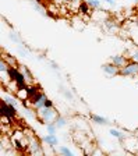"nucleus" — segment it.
<instances>
[{
	"label": "nucleus",
	"instance_id": "423d86ee",
	"mask_svg": "<svg viewBox=\"0 0 138 156\" xmlns=\"http://www.w3.org/2000/svg\"><path fill=\"white\" fill-rule=\"evenodd\" d=\"M102 71L105 73L106 75H109V77L120 75V68L116 67V66L113 64L112 62H109V63H105V64H102Z\"/></svg>",
	"mask_w": 138,
	"mask_h": 156
},
{
	"label": "nucleus",
	"instance_id": "4be33fe9",
	"mask_svg": "<svg viewBox=\"0 0 138 156\" xmlns=\"http://www.w3.org/2000/svg\"><path fill=\"white\" fill-rule=\"evenodd\" d=\"M87 2L91 6V9H101V4H102V0H87Z\"/></svg>",
	"mask_w": 138,
	"mask_h": 156
},
{
	"label": "nucleus",
	"instance_id": "f3484780",
	"mask_svg": "<svg viewBox=\"0 0 138 156\" xmlns=\"http://www.w3.org/2000/svg\"><path fill=\"white\" fill-rule=\"evenodd\" d=\"M24 109H25V112H24V116L27 117V119H30V120H34V119H36V117H38V113H34V110H35V109H30V107L27 106V107H24Z\"/></svg>",
	"mask_w": 138,
	"mask_h": 156
},
{
	"label": "nucleus",
	"instance_id": "a878e982",
	"mask_svg": "<svg viewBox=\"0 0 138 156\" xmlns=\"http://www.w3.org/2000/svg\"><path fill=\"white\" fill-rule=\"evenodd\" d=\"M45 106H46V107H53V106H55V105H53V101H50L49 98H48V99H46Z\"/></svg>",
	"mask_w": 138,
	"mask_h": 156
},
{
	"label": "nucleus",
	"instance_id": "f8f14e48",
	"mask_svg": "<svg viewBox=\"0 0 138 156\" xmlns=\"http://www.w3.org/2000/svg\"><path fill=\"white\" fill-rule=\"evenodd\" d=\"M89 117H91V120L96 124H101V126H102V124L103 126H105V124H109V120L103 116H99V114H91Z\"/></svg>",
	"mask_w": 138,
	"mask_h": 156
},
{
	"label": "nucleus",
	"instance_id": "b1692460",
	"mask_svg": "<svg viewBox=\"0 0 138 156\" xmlns=\"http://www.w3.org/2000/svg\"><path fill=\"white\" fill-rule=\"evenodd\" d=\"M130 58L134 60V62H138V50H134V52L131 53V56H130Z\"/></svg>",
	"mask_w": 138,
	"mask_h": 156
},
{
	"label": "nucleus",
	"instance_id": "39448f33",
	"mask_svg": "<svg viewBox=\"0 0 138 156\" xmlns=\"http://www.w3.org/2000/svg\"><path fill=\"white\" fill-rule=\"evenodd\" d=\"M46 99H48V96H46L42 91H39L35 96H32L30 99V105H31V107H34V109L38 112V110H41L42 107H45Z\"/></svg>",
	"mask_w": 138,
	"mask_h": 156
},
{
	"label": "nucleus",
	"instance_id": "9d476101",
	"mask_svg": "<svg viewBox=\"0 0 138 156\" xmlns=\"http://www.w3.org/2000/svg\"><path fill=\"white\" fill-rule=\"evenodd\" d=\"M28 152L34 153V155H35V153H43V149H42V146H41L39 141L34 138L30 142V149H28Z\"/></svg>",
	"mask_w": 138,
	"mask_h": 156
},
{
	"label": "nucleus",
	"instance_id": "dca6fc26",
	"mask_svg": "<svg viewBox=\"0 0 138 156\" xmlns=\"http://www.w3.org/2000/svg\"><path fill=\"white\" fill-rule=\"evenodd\" d=\"M78 11L81 14H89V11H91V6L88 4V2H81L78 6Z\"/></svg>",
	"mask_w": 138,
	"mask_h": 156
},
{
	"label": "nucleus",
	"instance_id": "0eeeda50",
	"mask_svg": "<svg viewBox=\"0 0 138 156\" xmlns=\"http://www.w3.org/2000/svg\"><path fill=\"white\" fill-rule=\"evenodd\" d=\"M130 60H131V58L128 57V56H123V55H115L110 57V62L119 68H123Z\"/></svg>",
	"mask_w": 138,
	"mask_h": 156
},
{
	"label": "nucleus",
	"instance_id": "2eb2a0df",
	"mask_svg": "<svg viewBox=\"0 0 138 156\" xmlns=\"http://www.w3.org/2000/svg\"><path fill=\"white\" fill-rule=\"evenodd\" d=\"M109 134H110L112 136H115V138H117L119 141H122V142L126 140V138H127V136H126V134H123L122 131L116 130V128H110V130H109Z\"/></svg>",
	"mask_w": 138,
	"mask_h": 156
},
{
	"label": "nucleus",
	"instance_id": "5701e85b",
	"mask_svg": "<svg viewBox=\"0 0 138 156\" xmlns=\"http://www.w3.org/2000/svg\"><path fill=\"white\" fill-rule=\"evenodd\" d=\"M9 38H10L13 42H16L17 45H21V41L18 39V36H17L16 32H10V34H9Z\"/></svg>",
	"mask_w": 138,
	"mask_h": 156
},
{
	"label": "nucleus",
	"instance_id": "f03ea898",
	"mask_svg": "<svg viewBox=\"0 0 138 156\" xmlns=\"http://www.w3.org/2000/svg\"><path fill=\"white\" fill-rule=\"evenodd\" d=\"M59 116L57 110L53 107H42L41 110H38V120H39L41 124H48L50 121H55L56 120V117Z\"/></svg>",
	"mask_w": 138,
	"mask_h": 156
},
{
	"label": "nucleus",
	"instance_id": "7ed1b4c3",
	"mask_svg": "<svg viewBox=\"0 0 138 156\" xmlns=\"http://www.w3.org/2000/svg\"><path fill=\"white\" fill-rule=\"evenodd\" d=\"M120 75L123 77H137L138 75V62L130 60L123 68H120Z\"/></svg>",
	"mask_w": 138,
	"mask_h": 156
},
{
	"label": "nucleus",
	"instance_id": "cd10ccee",
	"mask_svg": "<svg viewBox=\"0 0 138 156\" xmlns=\"http://www.w3.org/2000/svg\"><path fill=\"white\" fill-rule=\"evenodd\" d=\"M62 2H64V3H71V2H74V0H62Z\"/></svg>",
	"mask_w": 138,
	"mask_h": 156
},
{
	"label": "nucleus",
	"instance_id": "bb28decb",
	"mask_svg": "<svg viewBox=\"0 0 138 156\" xmlns=\"http://www.w3.org/2000/svg\"><path fill=\"white\" fill-rule=\"evenodd\" d=\"M103 3H108L109 6H116V0H102Z\"/></svg>",
	"mask_w": 138,
	"mask_h": 156
},
{
	"label": "nucleus",
	"instance_id": "a211bd4d",
	"mask_svg": "<svg viewBox=\"0 0 138 156\" xmlns=\"http://www.w3.org/2000/svg\"><path fill=\"white\" fill-rule=\"evenodd\" d=\"M55 123H56V126H57V128H64V127L67 126V120H66V117H63V116H57L56 117V120H55Z\"/></svg>",
	"mask_w": 138,
	"mask_h": 156
},
{
	"label": "nucleus",
	"instance_id": "20e7f679",
	"mask_svg": "<svg viewBox=\"0 0 138 156\" xmlns=\"http://www.w3.org/2000/svg\"><path fill=\"white\" fill-rule=\"evenodd\" d=\"M2 117H6L7 120H13L16 119L17 114H18V110H17V106H13V105H9L2 99Z\"/></svg>",
	"mask_w": 138,
	"mask_h": 156
},
{
	"label": "nucleus",
	"instance_id": "f257e3e1",
	"mask_svg": "<svg viewBox=\"0 0 138 156\" xmlns=\"http://www.w3.org/2000/svg\"><path fill=\"white\" fill-rule=\"evenodd\" d=\"M7 75L10 78V81H13L14 84H16L17 89H25L27 85H28L25 77H24V74L21 73V70L18 67H10Z\"/></svg>",
	"mask_w": 138,
	"mask_h": 156
},
{
	"label": "nucleus",
	"instance_id": "1a4fd4ad",
	"mask_svg": "<svg viewBox=\"0 0 138 156\" xmlns=\"http://www.w3.org/2000/svg\"><path fill=\"white\" fill-rule=\"evenodd\" d=\"M42 141H43L45 144H48L50 148H55V146L59 144V138L56 136V134H49V133H48V135L43 136Z\"/></svg>",
	"mask_w": 138,
	"mask_h": 156
},
{
	"label": "nucleus",
	"instance_id": "9b49d317",
	"mask_svg": "<svg viewBox=\"0 0 138 156\" xmlns=\"http://www.w3.org/2000/svg\"><path fill=\"white\" fill-rule=\"evenodd\" d=\"M25 91H27V95H28V99H31V98L35 96V95L41 91V87L39 85H35V84H28L25 88Z\"/></svg>",
	"mask_w": 138,
	"mask_h": 156
},
{
	"label": "nucleus",
	"instance_id": "393cba45",
	"mask_svg": "<svg viewBox=\"0 0 138 156\" xmlns=\"http://www.w3.org/2000/svg\"><path fill=\"white\" fill-rule=\"evenodd\" d=\"M50 64H52V70L55 73H59V64L57 63H55V62H50Z\"/></svg>",
	"mask_w": 138,
	"mask_h": 156
},
{
	"label": "nucleus",
	"instance_id": "412c9836",
	"mask_svg": "<svg viewBox=\"0 0 138 156\" xmlns=\"http://www.w3.org/2000/svg\"><path fill=\"white\" fill-rule=\"evenodd\" d=\"M60 92H62L63 96L66 98L67 101H73V99H74V96H73V94L70 92V89H64V88H63V85H60Z\"/></svg>",
	"mask_w": 138,
	"mask_h": 156
},
{
	"label": "nucleus",
	"instance_id": "c85d7f7f",
	"mask_svg": "<svg viewBox=\"0 0 138 156\" xmlns=\"http://www.w3.org/2000/svg\"><path fill=\"white\" fill-rule=\"evenodd\" d=\"M137 13H138V6H137Z\"/></svg>",
	"mask_w": 138,
	"mask_h": 156
},
{
	"label": "nucleus",
	"instance_id": "aec40b11",
	"mask_svg": "<svg viewBox=\"0 0 138 156\" xmlns=\"http://www.w3.org/2000/svg\"><path fill=\"white\" fill-rule=\"evenodd\" d=\"M46 130H48L49 134H56V131L59 130V128H57V126H56L55 121H50V123L46 124Z\"/></svg>",
	"mask_w": 138,
	"mask_h": 156
},
{
	"label": "nucleus",
	"instance_id": "c756f323",
	"mask_svg": "<svg viewBox=\"0 0 138 156\" xmlns=\"http://www.w3.org/2000/svg\"><path fill=\"white\" fill-rule=\"evenodd\" d=\"M135 2H138V0H135Z\"/></svg>",
	"mask_w": 138,
	"mask_h": 156
},
{
	"label": "nucleus",
	"instance_id": "ddd939ff",
	"mask_svg": "<svg viewBox=\"0 0 138 156\" xmlns=\"http://www.w3.org/2000/svg\"><path fill=\"white\" fill-rule=\"evenodd\" d=\"M4 60V62L7 63V64L10 66V67H20L18 66V62H17V58L14 57V56H10V55H3V57H2Z\"/></svg>",
	"mask_w": 138,
	"mask_h": 156
},
{
	"label": "nucleus",
	"instance_id": "6ab92c4d",
	"mask_svg": "<svg viewBox=\"0 0 138 156\" xmlns=\"http://www.w3.org/2000/svg\"><path fill=\"white\" fill-rule=\"evenodd\" d=\"M57 152H59L60 155H64V156H73V155H74V153H73V151H70V148H67L66 145L59 146Z\"/></svg>",
	"mask_w": 138,
	"mask_h": 156
},
{
	"label": "nucleus",
	"instance_id": "6e6552de",
	"mask_svg": "<svg viewBox=\"0 0 138 156\" xmlns=\"http://www.w3.org/2000/svg\"><path fill=\"white\" fill-rule=\"evenodd\" d=\"M20 70L24 74V77H25L27 84H35V77H34V74L31 73L30 68L27 67V66H20Z\"/></svg>",
	"mask_w": 138,
	"mask_h": 156
},
{
	"label": "nucleus",
	"instance_id": "4468645a",
	"mask_svg": "<svg viewBox=\"0 0 138 156\" xmlns=\"http://www.w3.org/2000/svg\"><path fill=\"white\" fill-rule=\"evenodd\" d=\"M2 99H3V101L6 102V103L13 105V106H17V107H18V101H20V99H18L17 96H10V95H3V96H2Z\"/></svg>",
	"mask_w": 138,
	"mask_h": 156
}]
</instances>
